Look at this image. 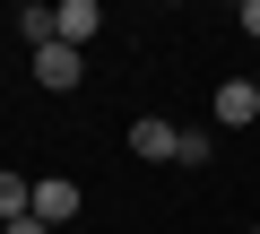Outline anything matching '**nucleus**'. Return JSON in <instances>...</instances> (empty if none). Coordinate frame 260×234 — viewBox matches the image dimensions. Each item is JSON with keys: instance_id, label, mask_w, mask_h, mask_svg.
<instances>
[{"instance_id": "11", "label": "nucleus", "mask_w": 260, "mask_h": 234, "mask_svg": "<svg viewBox=\"0 0 260 234\" xmlns=\"http://www.w3.org/2000/svg\"><path fill=\"white\" fill-rule=\"evenodd\" d=\"M251 234H260V225H251Z\"/></svg>"}, {"instance_id": "9", "label": "nucleus", "mask_w": 260, "mask_h": 234, "mask_svg": "<svg viewBox=\"0 0 260 234\" xmlns=\"http://www.w3.org/2000/svg\"><path fill=\"white\" fill-rule=\"evenodd\" d=\"M243 35H260V0H243Z\"/></svg>"}, {"instance_id": "5", "label": "nucleus", "mask_w": 260, "mask_h": 234, "mask_svg": "<svg viewBox=\"0 0 260 234\" xmlns=\"http://www.w3.org/2000/svg\"><path fill=\"white\" fill-rule=\"evenodd\" d=\"M78 70H87V52H70V44H44L35 52V78L44 87H78Z\"/></svg>"}, {"instance_id": "2", "label": "nucleus", "mask_w": 260, "mask_h": 234, "mask_svg": "<svg viewBox=\"0 0 260 234\" xmlns=\"http://www.w3.org/2000/svg\"><path fill=\"white\" fill-rule=\"evenodd\" d=\"M95 35H104V9H95V0H61V9H52V44L87 52Z\"/></svg>"}, {"instance_id": "7", "label": "nucleus", "mask_w": 260, "mask_h": 234, "mask_svg": "<svg viewBox=\"0 0 260 234\" xmlns=\"http://www.w3.org/2000/svg\"><path fill=\"white\" fill-rule=\"evenodd\" d=\"M18 26H26V44H35V52L52 44V9H44V0H26V18H18Z\"/></svg>"}, {"instance_id": "10", "label": "nucleus", "mask_w": 260, "mask_h": 234, "mask_svg": "<svg viewBox=\"0 0 260 234\" xmlns=\"http://www.w3.org/2000/svg\"><path fill=\"white\" fill-rule=\"evenodd\" d=\"M251 87H260V78H251Z\"/></svg>"}, {"instance_id": "3", "label": "nucleus", "mask_w": 260, "mask_h": 234, "mask_svg": "<svg viewBox=\"0 0 260 234\" xmlns=\"http://www.w3.org/2000/svg\"><path fill=\"white\" fill-rule=\"evenodd\" d=\"M35 217H44V225H70V217H78V182H70V174H44V182H35Z\"/></svg>"}, {"instance_id": "4", "label": "nucleus", "mask_w": 260, "mask_h": 234, "mask_svg": "<svg viewBox=\"0 0 260 234\" xmlns=\"http://www.w3.org/2000/svg\"><path fill=\"white\" fill-rule=\"evenodd\" d=\"M174 148H182V130H174V122H156V113H148V122H130V156H148V165H165Z\"/></svg>"}, {"instance_id": "8", "label": "nucleus", "mask_w": 260, "mask_h": 234, "mask_svg": "<svg viewBox=\"0 0 260 234\" xmlns=\"http://www.w3.org/2000/svg\"><path fill=\"white\" fill-rule=\"evenodd\" d=\"M0 234H52V225L44 217H18V225H0Z\"/></svg>"}, {"instance_id": "6", "label": "nucleus", "mask_w": 260, "mask_h": 234, "mask_svg": "<svg viewBox=\"0 0 260 234\" xmlns=\"http://www.w3.org/2000/svg\"><path fill=\"white\" fill-rule=\"evenodd\" d=\"M18 217H35V182L26 174H0V225H18Z\"/></svg>"}, {"instance_id": "1", "label": "nucleus", "mask_w": 260, "mask_h": 234, "mask_svg": "<svg viewBox=\"0 0 260 234\" xmlns=\"http://www.w3.org/2000/svg\"><path fill=\"white\" fill-rule=\"evenodd\" d=\"M208 113H217V130H251V122H260V87H251V78H225V87L208 95Z\"/></svg>"}]
</instances>
